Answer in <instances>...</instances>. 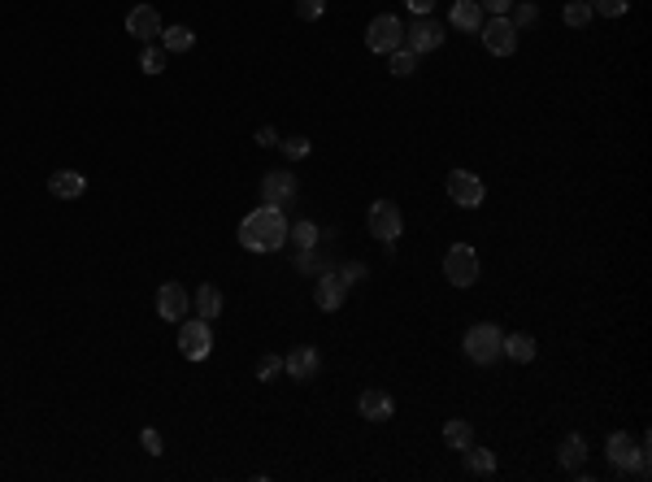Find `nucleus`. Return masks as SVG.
<instances>
[{
  "mask_svg": "<svg viewBox=\"0 0 652 482\" xmlns=\"http://www.w3.org/2000/svg\"><path fill=\"white\" fill-rule=\"evenodd\" d=\"M288 226L292 222H288V213L279 204H261L239 222V244L248 253H279L288 244Z\"/></svg>",
  "mask_w": 652,
  "mask_h": 482,
  "instance_id": "nucleus-1",
  "label": "nucleus"
},
{
  "mask_svg": "<svg viewBox=\"0 0 652 482\" xmlns=\"http://www.w3.org/2000/svg\"><path fill=\"white\" fill-rule=\"evenodd\" d=\"M500 339H505V330H500V326L479 321V326H470V330H465L461 348H465V356H470L474 365H491V361H500Z\"/></svg>",
  "mask_w": 652,
  "mask_h": 482,
  "instance_id": "nucleus-2",
  "label": "nucleus"
},
{
  "mask_svg": "<svg viewBox=\"0 0 652 482\" xmlns=\"http://www.w3.org/2000/svg\"><path fill=\"white\" fill-rule=\"evenodd\" d=\"M405 44V22L396 18V13H379L370 27H365V48L370 53H379V57H388Z\"/></svg>",
  "mask_w": 652,
  "mask_h": 482,
  "instance_id": "nucleus-3",
  "label": "nucleus"
},
{
  "mask_svg": "<svg viewBox=\"0 0 652 482\" xmlns=\"http://www.w3.org/2000/svg\"><path fill=\"white\" fill-rule=\"evenodd\" d=\"M365 226H370V235H374L379 244H396V239H400V230H405L400 204H396V200H374V204H370V213H365Z\"/></svg>",
  "mask_w": 652,
  "mask_h": 482,
  "instance_id": "nucleus-4",
  "label": "nucleus"
},
{
  "mask_svg": "<svg viewBox=\"0 0 652 482\" xmlns=\"http://www.w3.org/2000/svg\"><path fill=\"white\" fill-rule=\"evenodd\" d=\"M444 278L453 287H474L479 283V253L470 244H453L448 257H444Z\"/></svg>",
  "mask_w": 652,
  "mask_h": 482,
  "instance_id": "nucleus-5",
  "label": "nucleus"
},
{
  "mask_svg": "<svg viewBox=\"0 0 652 482\" xmlns=\"http://www.w3.org/2000/svg\"><path fill=\"white\" fill-rule=\"evenodd\" d=\"M179 353L188 361H205L213 353V330L205 318H183L179 321Z\"/></svg>",
  "mask_w": 652,
  "mask_h": 482,
  "instance_id": "nucleus-6",
  "label": "nucleus"
},
{
  "mask_svg": "<svg viewBox=\"0 0 652 482\" xmlns=\"http://www.w3.org/2000/svg\"><path fill=\"white\" fill-rule=\"evenodd\" d=\"M439 44H444V22H435L430 13L414 18V22L405 27V48L418 53V57H422V53H435Z\"/></svg>",
  "mask_w": 652,
  "mask_h": 482,
  "instance_id": "nucleus-7",
  "label": "nucleus"
},
{
  "mask_svg": "<svg viewBox=\"0 0 652 482\" xmlns=\"http://www.w3.org/2000/svg\"><path fill=\"white\" fill-rule=\"evenodd\" d=\"M479 35H483V44H488L491 57H514L518 53V27L509 22V18H488L483 27H479Z\"/></svg>",
  "mask_w": 652,
  "mask_h": 482,
  "instance_id": "nucleus-8",
  "label": "nucleus"
},
{
  "mask_svg": "<svg viewBox=\"0 0 652 482\" xmlns=\"http://www.w3.org/2000/svg\"><path fill=\"white\" fill-rule=\"evenodd\" d=\"M444 187H448V195H453V204H461V209H479V204L488 200L483 179H479V174H470V170H453Z\"/></svg>",
  "mask_w": 652,
  "mask_h": 482,
  "instance_id": "nucleus-9",
  "label": "nucleus"
},
{
  "mask_svg": "<svg viewBox=\"0 0 652 482\" xmlns=\"http://www.w3.org/2000/svg\"><path fill=\"white\" fill-rule=\"evenodd\" d=\"M300 192V183H296L292 170H270L265 179H261V200L265 204H279V209H288Z\"/></svg>",
  "mask_w": 652,
  "mask_h": 482,
  "instance_id": "nucleus-10",
  "label": "nucleus"
},
{
  "mask_svg": "<svg viewBox=\"0 0 652 482\" xmlns=\"http://www.w3.org/2000/svg\"><path fill=\"white\" fill-rule=\"evenodd\" d=\"M344 295H348V283L339 278V270H318V278H313V300H318V309L322 313H335L339 304H344Z\"/></svg>",
  "mask_w": 652,
  "mask_h": 482,
  "instance_id": "nucleus-11",
  "label": "nucleus"
},
{
  "mask_svg": "<svg viewBox=\"0 0 652 482\" xmlns=\"http://www.w3.org/2000/svg\"><path fill=\"white\" fill-rule=\"evenodd\" d=\"M639 448H644V439H635V435L618 430V435H609V444H605V456H609V465H614L618 474H631V465H635Z\"/></svg>",
  "mask_w": 652,
  "mask_h": 482,
  "instance_id": "nucleus-12",
  "label": "nucleus"
},
{
  "mask_svg": "<svg viewBox=\"0 0 652 482\" xmlns=\"http://www.w3.org/2000/svg\"><path fill=\"white\" fill-rule=\"evenodd\" d=\"M318 348H309V344H300L292 353L283 356V374L292 378V383H313V374H318Z\"/></svg>",
  "mask_w": 652,
  "mask_h": 482,
  "instance_id": "nucleus-13",
  "label": "nucleus"
},
{
  "mask_svg": "<svg viewBox=\"0 0 652 482\" xmlns=\"http://www.w3.org/2000/svg\"><path fill=\"white\" fill-rule=\"evenodd\" d=\"M192 313V295L179 287V283H165L162 291H157V318L162 321H183Z\"/></svg>",
  "mask_w": 652,
  "mask_h": 482,
  "instance_id": "nucleus-14",
  "label": "nucleus"
},
{
  "mask_svg": "<svg viewBox=\"0 0 652 482\" xmlns=\"http://www.w3.org/2000/svg\"><path fill=\"white\" fill-rule=\"evenodd\" d=\"M127 35H135L139 44H153L162 35V13L153 4H135L127 13Z\"/></svg>",
  "mask_w": 652,
  "mask_h": 482,
  "instance_id": "nucleus-15",
  "label": "nucleus"
},
{
  "mask_svg": "<svg viewBox=\"0 0 652 482\" xmlns=\"http://www.w3.org/2000/svg\"><path fill=\"white\" fill-rule=\"evenodd\" d=\"M357 413L365 421H391V413H396V400H391L388 391H361Z\"/></svg>",
  "mask_w": 652,
  "mask_h": 482,
  "instance_id": "nucleus-16",
  "label": "nucleus"
},
{
  "mask_svg": "<svg viewBox=\"0 0 652 482\" xmlns=\"http://www.w3.org/2000/svg\"><path fill=\"white\" fill-rule=\"evenodd\" d=\"M48 192L57 195V200H79V195L88 192V179L79 170H57V174H48Z\"/></svg>",
  "mask_w": 652,
  "mask_h": 482,
  "instance_id": "nucleus-17",
  "label": "nucleus"
},
{
  "mask_svg": "<svg viewBox=\"0 0 652 482\" xmlns=\"http://www.w3.org/2000/svg\"><path fill=\"white\" fill-rule=\"evenodd\" d=\"M448 22H453L456 31L479 35V27H483V9H479V0H453V13H448Z\"/></svg>",
  "mask_w": 652,
  "mask_h": 482,
  "instance_id": "nucleus-18",
  "label": "nucleus"
},
{
  "mask_svg": "<svg viewBox=\"0 0 652 482\" xmlns=\"http://www.w3.org/2000/svg\"><path fill=\"white\" fill-rule=\"evenodd\" d=\"M535 353H539V344H535V335H526V330H518V335H505V339H500V356H509V361H518V365L535 361Z\"/></svg>",
  "mask_w": 652,
  "mask_h": 482,
  "instance_id": "nucleus-19",
  "label": "nucleus"
},
{
  "mask_svg": "<svg viewBox=\"0 0 652 482\" xmlns=\"http://www.w3.org/2000/svg\"><path fill=\"white\" fill-rule=\"evenodd\" d=\"M196 313H200V318L205 321H213L218 318V313H222V304H227V295H222V287H218V283H200V287H196Z\"/></svg>",
  "mask_w": 652,
  "mask_h": 482,
  "instance_id": "nucleus-20",
  "label": "nucleus"
},
{
  "mask_svg": "<svg viewBox=\"0 0 652 482\" xmlns=\"http://www.w3.org/2000/svg\"><path fill=\"white\" fill-rule=\"evenodd\" d=\"M556 461L565 465V470H583V461H587V439L579 435V430H570L561 444H556Z\"/></svg>",
  "mask_w": 652,
  "mask_h": 482,
  "instance_id": "nucleus-21",
  "label": "nucleus"
},
{
  "mask_svg": "<svg viewBox=\"0 0 652 482\" xmlns=\"http://www.w3.org/2000/svg\"><path fill=\"white\" fill-rule=\"evenodd\" d=\"M444 444L453 452H465L470 444H474V426L465 418H453V421H444Z\"/></svg>",
  "mask_w": 652,
  "mask_h": 482,
  "instance_id": "nucleus-22",
  "label": "nucleus"
},
{
  "mask_svg": "<svg viewBox=\"0 0 652 482\" xmlns=\"http://www.w3.org/2000/svg\"><path fill=\"white\" fill-rule=\"evenodd\" d=\"M192 44H196L192 27H183V22H179V27H162V48L170 53V57H174V53H188Z\"/></svg>",
  "mask_w": 652,
  "mask_h": 482,
  "instance_id": "nucleus-23",
  "label": "nucleus"
},
{
  "mask_svg": "<svg viewBox=\"0 0 652 482\" xmlns=\"http://www.w3.org/2000/svg\"><path fill=\"white\" fill-rule=\"evenodd\" d=\"M465 470H470V474H483V478H491V474H496V452L470 444V448H465Z\"/></svg>",
  "mask_w": 652,
  "mask_h": 482,
  "instance_id": "nucleus-24",
  "label": "nucleus"
},
{
  "mask_svg": "<svg viewBox=\"0 0 652 482\" xmlns=\"http://www.w3.org/2000/svg\"><path fill=\"white\" fill-rule=\"evenodd\" d=\"M318 239H322V230H318L313 222H292L288 226V244H296L300 253H305V248H318Z\"/></svg>",
  "mask_w": 652,
  "mask_h": 482,
  "instance_id": "nucleus-25",
  "label": "nucleus"
},
{
  "mask_svg": "<svg viewBox=\"0 0 652 482\" xmlns=\"http://www.w3.org/2000/svg\"><path fill=\"white\" fill-rule=\"evenodd\" d=\"M505 18H509L518 31L522 27H535V22H539V4H535V0H514V9H509Z\"/></svg>",
  "mask_w": 652,
  "mask_h": 482,
  "instance_id": "nucleus-26",
  "label": "nucleus"
},
{
  "mask_svg": "<svg viewBox=\"0 0 652 482\" xmlns=\"http://www.w3.org/2000/svg\"><path fill=\"white\" fill-rule=\"evenodd\" d=\"M388 65H391V74H396V79H409V74L418 70V53H409V48L400 44L396 53H388Z\"/></svg>",
  "mask_w": 652,
  "mask_h": 482,
  "instance_id": "nucleus-27",
  "label": "nucleus"
},
{
  "mask_svg": "<svg viewBox=\"0 0 652 482\" xmlns=\"http://www.w3.org/2000/svg\"><path fill=\"white\" fill-rule=\"evenodd\" d=\"M165 57H170L165 48H157V44H144V48H139V70H144V74H162Z\"/></svg>",
  "mask_w": 652,
  "mask_h": 482,
  "instance_id": "nucleus-28",
  "label": "nucleus"
},
{
  "mask_svg": "<svg viewBox=\"0 0 652 482\" xmlns=\"http://www.w3.org/2000/svg\"><path fill=\"white\" fill-rule=\"evenodd\" d=\"M561 22H565V27H574V31L587 27V22H591V4H587V0H570V4H565V13H561Z\"/></svg>",
  "mask_w": 652,
  "mask_h": 482,
  "instance_id": "nucleus-29",
  "label": "nucleus"
},
{
  "mask_svg": "<svg viewBox=\"0 0 652 482\" xmlns=\"http://www.w3.org/2000/svg\"><path fill=\"white\" fill-rule=\"evenodd\" d=\"M279 148H283V157H288V161H305L313 144H309L305 135H288V139H279Z\"/></svg>",
  "mask_w": 652,
  "mask_h": 482,
  "instance_id": "nucleus-30",
  "label": "nucleus"
},
{
  "mask_svg": "<svg viewBox=\"0 0 652 482\" xmlns=\"http://www.w3.org/2000/svg\"><path fill=\"white\" fill-rule=\"evenodd\" d=\"M587 4L600 18H626V9H631V0H587Z\"/></svg>",
  "mask_w": 652,
  "mask_h": 482,
  "instance_id": "nucleus-31",
  "label": "nucleus"
},
{
  "mask_svg": "<svg viewBox=\"0 0 652 482\" xmlns=\"http://www.w3.org/2000/svg\"><path fill=\"white\" fill-rule=\"evenodd\" d=\"M279 370H283V356L270 353V356H261V361H257V378H261V383H270Z\"/></svg>",
  "mask_w": 652,
  "mask_h": 482,
  "instance_id": "nucleus-32",
  "label": "nucleus"
},
{
  "mask_svg": "<svg viewBox=\"0 0 652 482\" xmlns=\"http://www.w3.org/2000/svg\"><path fill=\"white\" fill-rule=\"evenodd\" d=\"M139 444H144V452H148V456H162V452H165L162 435H157L153 426H144V430H139Z\"/></svg>",
  "mask_w": 652,
  "mask_h": 482,
  "instance_id": "nucleus-33",
  "label": "nucleus"
},
{
  "mask_svg": "<svg viewBox=\"0 0 652 482\" xmlns=\"http://www.w3.org/2000/svg\"><path fill=\"white\" fill-rule=\"evenodd\" d=\"M326 0H296V18H305V22H313V18H322Z\"/></svg>",
  "mask_w": 652,
  "mask_h": 482,
  "instance_id": "nucleus-34",
  "label": "nucleus"
},
{
  "mask_svg": "<svg viewBox=\"0 0 652 482\" xmlns=\"http://www.w3.org/2000/svg\"><path fill=\"white\" fill-rule=\"evenodd\" d=\"M339 278H344V283L353 287V283H361V278H365V265H361V261H348V265L339 270Z\"/></svg>",
  "mask_w": 652,
  "mask_h": 482,
  "instance_id": "nucleus-35",
  "label": "nucleus"
},
{
  "mask_svg": "<svg viewBox=\"0 0 652 482\" xmlns=\"http://www.w3.org/2000/svg\"><path fill=\"white\" fill-rule=\"evenodd\" d=\"M479 9H488L491 18H505L514 9V0H479Z\"/></svg>",
  "mask_w": 652,
  "mask_h": 482,
  "instance_id": "nucleus-36",
  "label": "nucleus"
},
{
  "mask_svg": "<svg viewBox=\"0 0 652 482\" xmlns=\"http://www.w3.org/2000/svg\"><path fill=\"white\" fill-rule=\"evenodd\" d=\"M257 144H261V148H279V130H274V127H261L257 130Z\"/></svg>",
  "mask_w": 652,
  "mask_h": 482,
  "instance_id": "nucleus-37",
  "label": "nucleus"
},
{
  "mask_svg": "<svg viewBox=\"0 0 652 482\" xmlns=\"http://www.w3.org/2000/svg\"><path fill=\"white\" fill-rule=\"evenodd\" d=\"M409 9H414V18H422V13H430L435 9V0H405Z\"/></svg>",
  "mask_w": 652,
  "mask_h": 482,
  "instance_id": "nucleus-38",
  "label": "nucleus"
}]
</instances>
